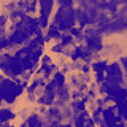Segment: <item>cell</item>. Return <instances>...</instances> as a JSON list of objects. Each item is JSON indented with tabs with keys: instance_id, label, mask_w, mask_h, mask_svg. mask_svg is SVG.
<instances>
[{
	"instance_id": "1",
	"label": "cell",
	"mask_w": 127,
	"mask_h": 127,
	"mask_svg": "<svg viewBox=\"0 0 127 127\" xmlns=\"http://www.w3.org/2000/svg\"><path fill=\"white\" fill-rule=\"evenodd\" d=\"M106 70H108V81H110V84L116 87L119 83L122 81V75H121V71H119L118 64H113V65L106 67Z\"/></svg>"
},
{
	"instance_id": "6",
	"label": "cell",
	"mask_w": 127,
	"mask_h": 127,
	"mask_svg": "<svg viewBox=\"0 0 127 127\" xmlns=\"http://www.w3.org/2000/svg\"><path fill=\"white\" fill-rule=\"evenodd\" d=\"M29 127H41V122H40V119L37 118V116H32V118H29V121L26 122Z\"/></svg>"
},
{
	"instance_id": "4",
	"label": "cell",
	"mask_w": 127,
	"mask_h": 127,
	"mask_svg": "<svg viewBox=\"0 0 127 127\" xmlns=\"http://www.w3.org/2000/svg\"><path fill=\"white\" fill-rule=\"evenodd\" d=\"M87 46L91 48V49H100V41H98V38H87Z\"/></svg>"
},
{
	"instance_id": "7",
	"label": "cell",
	"mask_w": 127,
	"mask_h": 127,
	"mask_svg": "<svg viewBox=\"0 0 127 127\" xmlns=\"http://www.w3.org/2000/svg\"><path fill=\"white\" fill-rule=\"evenodd\" d=\"M59 35V29L56 26H51V29L48 30V38H54V37H57Z\"/></svg>"
},
{
	"instance_id": "8",
	"label": "cell",
	"mask_w": 127,
	"mask_h": 127,
	"mask_svg": "<svg viewBox=\"0 0 127 127\" xmlns=\"http://www.w3.org/2000/svg\"><path fill=\"white\" fill-rule=\"evenodd\" d=\"M21 127H29V126H27V124H22V126H21Z\"/></svg>"
},
{
	"instance_id": "3",
	"label": "cell",
	"mask_w": 127,
	"mask_h": 127,
	"mask_svg": "<svg viewBox=\"0 0 127 127\" xmlns=\"http://www.w3.org/2000/svg\"><path fill=\"white\" fill-rule=\"evenodd\" d=\"M54 98V91H46L45 95L40 98V103H51Z\"/></svg>"
},
{
	"instance_id": "9",
	"label": "cell",
	"mask_w": 127,
	"mask_h": 127,
	"mask_svg": "<svg viewBox=\"0 0 127 127\" xmlns=\"http://www.w3.org/2000/svg\"><path fill=\"white\" fill-rule=\"evenodd\" d=\"M64 127H71V126H64Z\"/></svg>"
},
{
	"instance_id": "5",
	"label": "cell",
	"mask_w": 127,
	"mask_h": 127,
	"mask_svg": "<svg viewBox=\"0 0 127 127\" xmlns=\"http://www.w3.org/2000/svg\"><path fill=\"white\" fill-rule=\"evenodd\" d=\"M13 118V113L10 110H0V122L2 121H8V119Z\"/></svg>"
},
{
	"instance_id": "2",
	"label": "cell",
	"mask_w": 127,
	"mask_h": 127,
	"mask_svg": "<svg viewBox=\"0 0 127 127\" xmlns=\"http://www.w3.org/2000/svg\"><path fill=\"white\" fill-rule=\"evenodd\" d=\"M41 6V18H40V24L41 27H46L48 26V14H49L51 8H53V2H41L40 3Z\"/></svg>"
}]
</instances>
